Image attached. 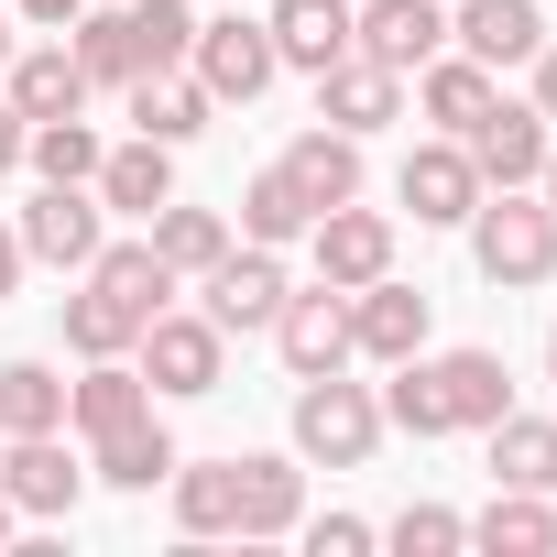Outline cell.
Wrapping results in <instances>:
<instances>
[{
  "instance_id": "1",
  "label": "cell",
  "mask_w": 557,
  "mask_h": 557,
  "mask_svg": "<svg viewBox=\"0 0 557 557\" xmlns=\"http://www.w3.org/2000/svg\"><path fill=\"white\" fill-rule=\"evenodd\" d=\"M513 405V372H503V350H416V361H394V394H383V426H405V437H459V426H492Z\"/></svg>"
},
{
  "instance_id": "2",
  "label": "cell",
  "mask_w": 557,
  "mask_h": 557,
  "mask_svg": "<svg viewBox=\"0 0 557 557\" xmlns=\"http://www.w3.org/2000/svg\"><path fill=\"white\" fill-rule=\"evenodd\" d=\"M459 230H470L481 285H503V296H524V285H546V273H557V208L524 197V186H481V208H470Z\"/></svg>"
},
{
  "instance_id": "3",
  "label": "cell",
  "mask_w": 557,
  "mask_h": 557,
  "mask_svg": "<svg viewBox=\"0 0 557 557\" xmlns=\"http://www.w3.org/2000/svg\"><path fill=\"white\" fill-rule=\"evenodd\" d=\"M372 448H383V394L350 383V361L339 372H307L296 383V459L307 470H361Z\"/></svg>"
},
{
  "instance_id": "4",
  "label": "cell",
  "mask_w": 557,
  "mask_h": 557,
  "mask_svg": "<svg viewBox=\"0 0 557 557\" xmlns=\"http://www.w3.org/2000/svg\"><path fill=\"white\" fill-rule=\"evenodd\" d=\"M132 350H143V383H153V394H219V383H230V329H219L208 307H197V318H186V307L143 318Z\"/></svg>"
},
{
  "instance_id": "5",
  "label": "cell",
  "mask_w": 557,
  "mask_h": 557,
  "mask_svg": "<svg viewBox=\"0 0 557 557\" xmlns=\"http://www.w3.org/2000/svg\"><path fill=\"white\" fill-rule=\"evenodd\" d=\"M186 77H197L219 110H251L273 77H285V55H273V34H262V23H240V12H230V23H197V45H186Z\"/></svg>"
},
{
  "instance_id": "6",
  "label": "cell",
  "mask_w": 557,
  "mask_h": 557,
  "mask_svg": "<svg viewBox=\"0 0 557 557\" xmlns=\"http://www.w3.org/2000/svg\"><path fill=\"white\" fill-rule=\"evenodd\" d=\"M12 230H23V262L88 273V262H99V240H110V208H99V186H34V208H23Z\"/></svg>"
},
{
  "instance_id": "7",
  "label": "cell",
  "mask_w": 557,
  "mask_h": 557,
  "mask_svg": "<svg viewBox=\"0 0 557 557\" xmlns=\"http://www.w3.org/2000/svg\"><path fill=\"white\" fill-rule=\"evenodd\" d=\"M197 285H208V318L240 339V329H273V307L296 296V273H285V251H262V240H230V251L197 273Z\"/></svg>"
},
{
  "instance_id": "8",
  "label": "cell",
  "mask_w": 557,
  "mask_h": 557,
  "mask_svg": "<svg viewBox=\"0 0 557 557\" xmlns=\"http://www.w3.org/2000/svg\"><path fill=\"white\" fill-rule=\"evenodd\" d=\"M546 143H557V121H546L535 99H492V110L459 132V153H470V175H481V186H535Z\"/></svg>"
},
{
  "instance_id": "9",
  "label": "cell",
  "mask_w": 557,
  "mask_h": 557,
  "mask_svg": "<svg viewBox=\"0 0 557 557\" xmlns=\"http://www.w3.org/2000/svg\"><path fill=\"white\" fill-rule=\"evenodd\" d=\"M350 55L416 77L426 55H448V0H350Z\"/></svg>"
},
{
  "instance_id": "10",
  "label": "cell",
  "mask_w": 557,
  "mask_h": 557,
  "mask_svg": "<svg viewBox=\"0 0 557 557\" xmlns=\"http://www.w3.org/2000/svg\"><path fill=\"white\" fill-rule=\"evenodd\" d=\"M0 492H12V513H34V524H55V513H77V492H88V470H77V448H66V426H45V437H0Z\"/></svg>"
},
{
  "instance_id": "11",
  "label": "cell",
  "mask_w": 557,
  "mask_h": 557,
  "mask_svg": "<svg viewBox=\"0 0 557 557\" xmlns=\"http://www.w3.org/2000/svg\"><path fill=\"white\" fill-rule=\"evenodd\" d=\"M307 251H318V285H372V273H394V219L383 208H361V197H339V208H318V230H307Z\"/></svg>"
},
{
  "instance_id": "12",
  "label": "cell",
  "mask_w": 557,
  "mask_h": 557,
  "mask_svg": "<svg viewBox=\"0 0 557 557\" xmlns=\"http://www.w3.org/2000/svg\"><path fill=\"white\" fill-rule=\"evenodd\" d=\"M0 99H12L23 121H77L99 88H88V66H77V45L55 34V45H12V66H0Z\"/></svg>"
},
{
  "instance_id": "13",
  "label": "cell",
  "mask_w": 557,
  "mask_h": 557,
  "mask_svg": "<svg viewBox=\"0 0 557 557\" xmlns=\"http://www.w3.org/2000/svg\"><path fill=\"white\" fill-rule=\"evenodd\" d=\"M426 350V296L394 285V273H372V285H350V361H416Z\"/></svg>"
},
{
  "instance_id": "14",
  "label": "cell",
  "mask_w": 557,
  "mask_h": 557,
  "mask_svg": "<svg viewBox=\"0 0 557 557\" xmlns=\"http://www.w3.org/2000/svg\"><path fill=\"white\" fill-rule=\"evenodd\" d=\"M273 350H285L296 383H307V372H339V361H350V296H339V285L285 296V307H273Z\"/></svg>"
},
{
  "instance_id": "15",
  "label": "cell",
  "mask_w": 557,
  "mask_h": 557,
  "mask_svg": "<svg viewBox=\"0 0 557 557\" xmlns=\"http://www.w3.org/2000/svg\"><path fill=\"white\" fill-rule=\"evenodd\" d=\"M394 197L416 208V230H459V219L481 208V175H470V153H459V143L437 132V143H416V153H405Z\"/></svg>"
},
{
  "instance_id": "16",
  "label": "cell",
  "mask_w": 557,
  "mask_h": 557,
  "mask_svg": "<svg viewBox=\"0 0 557 557\" xmlns=\"http://www.w3.org/2000/svg\"><path fill=\"white\" fill-rule=\"evenodd\" d=\"M448 45H459V55H481V66L503 77V66H535L546 12H535V0H448Z\"/></svg>"
},
{
  "instance_id": "17",
  "label": "cell",
  "mask_w": 557,
  "mask_h": 557,
  "mask_svg": "<svg viewBox=\"0 0 557 557\" xmlns=\"http://www.w3.org/2000/svg\"><path fill=\"white\" fill-rule=\"evenodd\" d=\"M318 121L361 143V132L405 121V77H394V66H372V55H339V66H318Z\"/></svg>"
},
{
  "instance_id": "18",
  "label": "cell",
  "mask_w": 557,
  "mask_h": 557,
  "mask_svg": "<svg viewBox=\"0 0 557 557\" xmlns=\"http://www.w3.org/2000/svg\"><path fill=\"white\" fill-rule=\"evenodd\" d=\"M262 34H273V55H285L296 77H318V66L350 55V0H273Z\"/></svg>"
},
{
  "instance_id": "19",
  "label": "cell",
  "mask_w": 557,
  "mask_h": 557,
  "mask_svg": "<svg viewBox=\"0 0 557 557\" xmlns=\"http://www.w3.org/2000/svg\"><path fill=\"white\" fill-rule=\"evenodd\" d=\"M492 99H503V77H492V66H481V55H459V45H448V55H426V66H416V110H426V121H437V132H448V143H459V132H470V121H481V110H492Z\"/></svg>"
},
{
  "instance_id": "20",
  "label": "cell",
  "mask_w": 557,
  "mask_h": 557,
  "mask_svg": "<svg viewBox=\"0 0 557 557\" xmlns=\"http://www.w3.org/2000/svg\"><path fill=\"white\" fill-rule=\"evenodd\" d=\"M121 99H132V132H143V143H197V132L219 121V99H208L186 66H153V77H132Z\"/></svg>"
},
{
  "instance_id": "21",
  "label": "cell",
  "mask_w": 557,
  "mask_h": 557,
  "mask_svg": "<svg viewBox=\"0 0 557 557\" xmlns=\"http://www.w3.org/2000/svg\"><path fill=\"white\" fill-rule=\"evenodd\" d=\"M88 186H99V208L153 219V208L175 197V143H143V132H132V143H110V153H99V175H88Z\"/></svg>"
},
{
  "instance_id": "22",
  "label": "cell",
  "mask_w": 557,
  "mask_h": 557,
  "mask_svg": "<svg viewBox=\"0 0 557 557\" xmlns=\"http://www.w3.org/2000/svg\"><path fill=\"white\" fill-rule=\"evenodd\" d=\"M132 416H153V383H143L132 350H121V361H88V383H66V426H77V437H110V426H132Z\"/></svg>"
},
{
  "instance_id": "23",
  "label": "cell",
  "mask_w": 557,
  "mask_h": 557,
  "mask_svg": "<svg viewBox=\"0 0 557 557\" xmlns=\"http://www.w3.org/2000/svg\"><path fill=\"white\" fill-rule=\"evenodd\" d=\"M492 492H557V416H492Z\"/></svg>"
},
{
  "instance_id": "24",
  "label": "cell",
  "mask_w": 557,
  "mask_h": 557,
  "mask_svg": "<svg viewBox=\"0 0 557 557\" xmlns=\"http://www.w3.org/2000/svg\"><path fill=\"white\" fill-rule=\"evenodd\" d=\"M99 459H88V481H110V492H153V481H175V437H164V416H132V426H110V437H88Z\"/></svg>"
},
{
  "instance_id": "25",
  "label": "cell",
  "mask_w": 557,
  "mask_h": 557,
  "mask_svg": "<svg viewBox=\"0 0 557 557\" xmlns=\"http://www.w3.org/2000/svg\"><path fill=\"white\" fill-rule=\"evenodd\" d=\"M88 285H99V296H121L132 318H164V307H175V262H164L153 240H99Z\"/></svg>"
},
{
  "instance_id": "26",
  "label": "cell",
  "mask_w": 557,
  "mask_h": 557,
  "mask_svg": "<svg viewBox=\"0 0 557 557\" xmlns=\"http://www.w3.org/2000/svg\"><path fill=\"white\" fill-rule=\"evenodd\" d=\"M318 230V197L285 175V164H262L251 186H240V240H262V251H285V240H307Z\"/></svg>"
},
{
  "instance_id": "27",
  "label": "cell",
  "mask_w": 557,
  "mask_h": 557,
  "mask_svg": "<svg viewBox=\"0 0 557 557\" xmlns=\"http://www.w3.org/2000/svg\"><path fill=\"white\" fill-rule=\"evenodd\" d=\"M143 240H153V251L175 262V285H197V273H208V262L230 251V219H219V208H186V197H164V208L143 219Z\"/></svg>"
},
{
  "instance_id": "28",
  "label": "cell",
  "mask_w": 557,
  "mask_h": 557,
  "mask_svg": "<svg viewBox=\"0 0 557 557\" xmlns=\"http://www.w3.org/2000/svg\"><path fill=\"white\" fill-rule=\"evenodd\" d=\"M175 524L186 535H240V459H175Z\"/></svg>"
},
{
  "instance_id": "29",
  "label": "cell",
  "mask_w": 557,
  "mask_h": 557,
  "mask_svg": "<svg viewBox=\"0 0 557 557\" xmlns=\"http://www.w3.org/2000/svg\"><path fill=\"white\" fill-rule=\"evenodd\" d=\"M307 524V470L296 459H240V535H296Z\"/></svg>"
},
{
  "instance_id": "30",
  "label": "cell",
  "mask_w": 557,
  "mask_h": 557,
  "mask_svg": "<svg viewBox=\"0 0 557 557\" xmlns=\"http://www.w3.org/2000/svg\"><path fill=\"white\" fill-rule=\"evenodd\" d=\"M285 175H296L318 208H339V197H361V143L318 121V132H296V143H285Z\"/></svg>"
},
{
  "instance_id": "31",
  "label": "cell",
  "mask_w": 557,
  "mask_h": 557,
  "mask_svg": "<svg viewBox=\"0 0 557 557\" xmlns=\"http://www.w3.org/2000/svg\"><path fill=\"white\" fill-rule=\"evenodd\" d=\"M470 546H492V557H546V546H557L546 492H492V503L470 513Z\"/></svg>"
},
{
  "instance_id": "32",
  "label": "cell",
  "mask_w": 557,
  "mask_h": 557,
  "mask_svg": "<svg viewBox=\"0 0 557 557\" xmlns=\"http://www.w3.org/2000/svg\"><path fill=\"white\" fill-rule=\"evenodd\" d=\"M99 153H110V143L88 132V110H77V121H34V132H23V164H34L45 186H88V175H99Z\"/></svg>"
},
{
  "instance_id": "33",
  "label": "cell",
  "mask_w": 557,
  "mask_h": 557,
  "mask_svg": "<svg viewBox=\"0 0 557 557\" xmlns=\"http://www.w3.org/2000/svg\"><path fill=\"white\" fill-rule=\"evenodd\" d=\"M66 426V383L45 361H0V437H45Z\"/></svg>"
},
{
  "instance_id": "34",
  "label": "cell",
  "mask_w": 557,
  "mask_h": 557,
  "mask_svg": "<svg viewBox=\"0 0 557 557\" xmlns=\"http://www.w3.org/2000/svg\"><path fill=\"white\" fill-rule=\"evenodd\" d=\"M132 339H143V318H132L121 296H99V285L66 296V350H77V361H121Z\"/></svg>"
},
{
  "instance_id": "35",
  "label": "cell",
  "mask_w": 557,
  "mask_h": 557,
  "mask_svg": "<svg viewBox=\"0 0 557 557\" xmlns=\"http://www.w3.org/2000/svg\"><path fill=\"white\" fill-rule=\"evenodd\" d=\"M132 77H153V66H186V45H197V12L186 0H132Z\"/></svg>"
},
{
  "instance_id": "36",
  "label": "cell",
  "mask_w": 557,
  "mask_h": 557,
  "mask_svg": "<svg viewBox=\"0 0 557 557\" xmlns=\"http://www.w3.org/2000/svg\"><path fill=\"white\" fill-rule=\"evenodd\" d=\"M383 546H405V557H448V546H470V513H448V503H405V513L383 524Z\"/></svg>"
},
{
  "instance_id": "37",
  "label": "cell",
  "mask_w": 557,
  "mask_h": 557,
  "mask_svg": "<svg viewBox=\"0 0 557 557\" xmlns=\"http://www.w3.org/2000/svg\"><path fill=\"white\" fill-rule=\"evenodd\" d=\"M296 535H307L318 557H361V546H383V524H361V513H307Z\"/></svg>"
},
{
  "instance_id": "38",
  "label": "cell",
  "mask_w": 557,
  "mask_h": 557,
  "mask_svg": "<svg viewBox=\"0 0 557 557\" xmlns=\"http://www.w3.org/2000/svg\"><path fill=\"white\" fill-rule=\"evenodd\" d=\"M77 12H88V0H12V23H34V34H66Z\"/></svg>"
},
{
  "instance_id": "39",
  "label": "cell",
  "mask_w": 557,
  "mask_h": 557,
  "mask_svg": "<svg viewBox=\"0 0 557 557\" xmlns=\"http://www.w3.org/2000/svg\"><path fill=\"white\" fill-rule=\"evenodd\" d=\"M23 132H34V121H23L12 99H0V175H12V164H23Z\"/></svg>"
},
{
  "instance_id": "40",
  "label": "cell",
  "mask_w": 557,
  "mask_h": 557,
  "mask_svg": "<svg viewBox=\"0 0 557 557\" xmlns=\"http://www.w3.org/2000/svg\"><path fill=\"white\" fill-rule=\"evenodd\" d=\"M535 110L557 121V45H535Z\"/></svg>"
},
{
  "instance_id": "41",
  "label": "cell",
  "mask_w": 557,
  "mask_h": 557,
  "mask_svg": "<svg viewBox=\"0 0 557 557\" xmlns=\"http://www.w3.org/2000/svg\"><path fill=\"white\" fill-rule=\"evenodd\" d=\"M12 285H23V230H0V307H12Z\"/></svg>"
},
{
  "instance_id": "42",
  "label": "cell",
  "mask_w": 557,
  "mask_h": 557,
  "mask_svg": "<svg viewBox=\"0 0 557 557\" xmlns=\"http://www.w3.org/2000/svg\"><path fill=\"white\" fill-rule=\"evenodd\" d=\"M535 197H546V208H557V143H546V164H535Z\"/></svg>"
},
{
  "instance_id": "43",
  "label": "cell",
  "mask_w": 557,
  "mask_h": 557,
  "mask_svg": "<svg viewBox=\"0 0 557 557\" xmlns=\"http://www.w3.org/2000/svg\"><path fill=\"white\" fill-rule=\"evenodd\" d=\"M12 45H23V23H12V12H0V66H12Z\"/></svg>"
},
{
  "instance_id": "44",
  "label": "cell",
  "mask_w": 557,
  "mask_h": 557,
  "mask_svg": "<svg viewBox=\"0 0 557 557\" xmlns=\"http://www.w3.org/2000/svg\"><path fill=\"white\" fill-rule=\"evenodd\" d=\"M12 524H23V513H12V492H0V546H12Z\"/></svg>"
},
{
  "instance_id": "45",
  "label": "cell",
  "mask_w": 557,
  "mask_h": 557,
  "mask_svg": "<svg viewBox=\"0 0 557 557\" xmlns=\"http://www.w3.org/2000/svg\"><path fill=\"white\" fill-rule=\"evenodd\" d=\"M546 372H557V329H546Z\"/></svg>"
}]
</instances>
